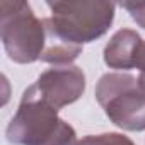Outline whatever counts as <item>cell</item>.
<instances>
[{
  "instance_id": "obj_1",
  "label": "cell",
  "mask_w": 145,
  "mask_h": 145,
  "mask_svg": "<svg viewBox=\"0 0 145 145\" xmlns=\"http://www.w3.org/2000/svg\"><path fill=\"white\" fill-rule=\"evenodd\" d=\"M51 17L43 19L46 41L70 46H84L104 36L114 21L116 4L101 0L80 2H48Z\"/></svg>"
},
{
  "instance_id": "obj_2",
  "label": "cell",
  "mask_w": 145,
  "mask_h": 145,
  "mask_svg": "<svg viewBox=\"0 0 145 145\" xmlns=\"http://www.w3.org/2000/svg\"><path fill=\"white\" fill-rule=\"evenodd\" d=\"M7 140L14 145H75V130L58 116V109L39 99L29 87L7 126Z\"/></svg>"
},
{
  "instance_id": "obj_3",
  "label": "cell",
  "mask_w": 145,
  "mask_h": 145,
  "mask_svg": "<svg viewBox=\"0 0 145 145\" xmlns=\"http://www.w3.org/2000/svg\"><path fill=\"white\" fill-rule=\"evenodd\" d=\"M0 36L9 58L16 63L41 60L46 48L44 21L38 19L31 5L21 0L0 2Z\"/></svg>"
},
{
  "instance_id": "obj_4",
  "label": "cell",
  "mask_w": 145,
  "mask_h": 145,
  "mask_svg": "<svg viewBox=\"0 0 145 145\" xmlns=\"http://www.w3.org/2000/svg\"><path fill=\"white\" fill-rule=\"evenodd\" d=\"M96 99L116 126L128 131L145 130V91L137 77L123 72L104 74L96 86Z\"/></svg>"
},
{
  "instance_id": "obj_5",
  "label": "cell",
  "mask_w": 145,
  "mask_h": 145,
  "mask_svg": "<svg viewBox=\"0 0 145 145\" xmlns=\"http://www.w3.org/2000/svg\"><path fill=\"white\" fill-rule=\"evenodd\" d=\"M29 89L55 109H61L84 94L86 74L75 65L53 67L43 72Z\"/></svg>"
},
{
  "instance_id": "obj_6",
  "label": "cell",
  "mask_w": 145,
  "mask_h": 145,
  "mask_svg": "<svg viewBox=\"0 0 145 145\" xmlns=\"http://www.w3.org/2000/svg\"><path fill=\"white\" fill-rule=\"evenodd\" d=\"M142 38L133 29H120L104 46V63L116 70H131L142 46Z\"/></svg>"
},
{
  "instance_id": "obj_7",
  "label": "cell",
  "mask_w": 145,
  "mask_h": 145,
  "mask_svg": "<svg viewBox=\"0 0 145 145\" xmlns=\"http://www.w3.org/2000/svg\"><path fill=\"white\" fill-rule=\"evenodd\" d=\"M75 145H135L123 133H101V135H87L75 142Z\"/></svg>"
},
{
  "instance_id": "obj_8",
  "label": "cell",
  "mask_w": 145,
  "mask_h": 145,
  "mask_svg": "<svg viewBox=\"0 0 145 145\" xmlns=\"http://www.w3.org/2000/svg\"><path fill=\"white\" fill-rule=\"evenodd\" d=\"M121 7L128 10L131 19L145 29V2H121Z\"/></svg>"
},
{
  "instance_id": "obj_9",
  "label": "cell",
  "mask_w": 145,
  "mask_h": 145,
  "mask_svg": "<svg viewBox=\"0 0 145 145\" xmlns=\"http://www.w3.org/2000/svg\"><path fill=\"white\" fill-rule=\"evenodd\" d=\"M135 68H138V86L142 87V91H145V41L142 43L140 46V51H138V56H137V61H135Z\"/></svg>"
}]
</instances>
